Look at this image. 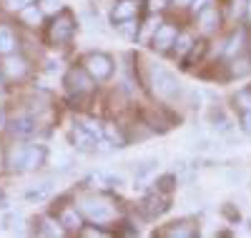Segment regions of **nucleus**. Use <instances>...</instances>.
<instances>
[{
    "instance_id": "nucleus-5",
    "label": "nucleus",
    "mask_w": 251,
    "mask_h": 238,
    "mask_svg": "<svg viewBox=\"0 0 251 238\" xmlns=\"http://www.w3.org/2000/svg\"><path fill=\"white\" fill-rule=\"evenodd\" d=\"M66 85H68V93L83 95V93H88L93 88V78L83 68H71L68 75H66Z\"/></svg>"
},
{
    "instance_id": "nucleus-26",
    "label": "nucleus",
    "mask_w": 251,
    "mask_h": 238,
    "mask_svg": "<svg viewBox=\"0 0 251 238\" xmlns=\"http://www.w3.org/2000/svg\"><path fill=\"white\" fill-rule=\"evenodd\" d=\"M236 103L244 108V111H251V91H239L236 93Z\"/></svg>"
},
{
    "instance_id": "nucleus-16",
    "label": "nucleus",
    "mask_w": 251,
    "mask_h": 238,
    "mask_svg": "<svg viewBox=\"0 0 251 238\" xmlns=\"http://www.w3.org/2000/svg\"><path fill=\"white\" fill-rule=\"evenodd\" d=\"M15 46H18L15 33L3 25V28H0V55H10V53L15 50Z\"/></svg>"
},
{
    "instance_id": "nucleus-20",
    "label": "nucleus",
    "mask_w": 251,
    "mask_h": 238,
    "mask_svg": "<svg viewBox=\"0 0 251 238\" xmlns=\"http://www.w3.org/2000/svg\"><path fill=\"white\" fill-rule=\"evenodd\" d=\"M199 23H201V28L208 33V30H214L216 25H219V13H216V8H206V10H201L199 13Z\"/></svg>"
},
{
    "instance_id": "nucleus-1",
    "label": "nucleus",
    "mask_w": 251,
    "mask_h": 238,
    "mask_svg": "<svg viewBox=\"0 0 251 238\" xmlns=\"http://www.w3.org/2000/svg\"><path fill=\"white\" fill-rule=\"evenodd\" d=\"M153 91H156L158 98L169 100V103L181 100L186 95V88L181 85V80L166 68H153Z\"/></svg>"
},
{
    "instance_id": "nucleus-12",
    "label": "nucleus",
    "mask_w": 251,
    "mask_h": 238,
    "mask_svg": "<svg viewBox=\"0 0 251 238\" xmlns=\"http://www.w3.org/2000/svg\"><path fill=\"white\" fill-rule=\"evenodd\" d=\"M58 221H60V226L66 228V231H80V226H83V218H80V213H78L75 208H71V206L60 211Z\"/></svg>"
},
{
    "instance_id": "nucleus-2",
    "label": "nucleus",
    "mask_w": 251,
    "mask_h": 238,
    "mask_svg": "<svg viewBox=\"0 0 251 238\" xmlns=\"http://www.w3.org/2000/svg\"><path fill=\"white\" fill-rule=\"evenodd\" d=\"M113 68H116V66H113V58L106 55V53H100V50L88 53L86 60H83V71H86V73L93 78V83L108 80V78L113 75Z\"/></svg>"
},
{
    "instance_id": "nucleus-7",
    "label": "nucleus",
    "mask_w": 251,
    "mask_h": 238,
    "mask_svg": "<svg viewBox=\"0 0 251 238\" xmlns=\"http://www.w3.org/2000/svg\"><path fill=\"white\" fill-rule=\"evenodd\" d=\"M46 158H48V150H46V145H38V143H33V145H25L23 170H38L40 166L46 163Z\"/></svg>"
},
{
    "instance_id": "nucleus-35",
    "label": "nucleus",
    "mask_w": 251,
    "mask_h": 238,
    "mask_svg": "<svg viewBox=\"0 0 251 238\" xmlns=\"http://www.w3.org/2000/svg\"><path fill=\"white\" fill-rule=\"evenodd\" d=\"M83 236H108L106 231H100V228H80Z\"/></svg>"
},
{
    "instance_id": "nucleus-33",
    "label": "nucleus",
    "mask_w": 251,
    "mask_h": 238,
    "mask_svg": "<svg viewBox=\"0 0 251 238\" xmlns=\"http://www.w3.org/2000/svg\"><path fill=\"white\" fill-rule=\"evenodd\" d=\"M18 223H23V213H10L5 218V228H15Z\"/></svg>"
},
{
    "instance_id": "nucleus-24",
    "label": "nucleus",
    "mask_w": 251,
    "mask_h": 238,
    "mask_svg": "<svg viewBox=\"0 0 251 238\" xmlns=\"http://www.w3.org/2000/svg\"><path fill=\"white\" fill-rule=\"evenodd\" d=\"M174 186H176V176H174V173H169V176H161V178L156 181V190H158V193H171Z\"/></svg>"
},
{
    "instance_id": "nucleus-11",
    "label": "nucleus",
    "mask_w": 251,
    "mask_h": 238,
    "mask_svg": "<svg viewBox=\"0 0 251 238\" xmlns=\"http://www.w3.org/2000/svg\"><path fill=\"white\" fill-rule=\"evenodd\" d=\"M10 131H13L15 136H30V133L35 131V118H33L30 113L15 116V118L10 120Z\"/></svg>"
},
{
    "instance_id": "nucleus-39",
    "label": "nucleus",
    "mask_w": 251,
    "mask_h": 238,
    "mask_svg": "<svg viewBox=\"0 0 251 238\" xmlns=\"http://www.w3.org/2000/svg\"><path fill=\"white\" fill-rule=\"evenodd\" d=\"M244 3H246V0H236V5H234V13H236V15L244 13Z\"/></svg>"
},
{
    "instance_id": "nucleus-42",
    "label": "nucleus",
    "mask_w": 251,
    "mask_h": 238,
    "mask_svg": "<svg viewBox=\"0 0 251 238\" xmlns=\"http://www.w3.org/2000/svg\"><path fill=\"white\" fill-rule=\"evenodd\" d=\"M194 0H176V5H191Z\"/></svg>"
},
{
    "instance_id": "nucleus-22",
    "label": "nucleus",
    "mask_w": 251,
    "mask_h": 238,
    "mask_svg": "<svg viewBox=\"0 0 251 238\" xmlns=\"http://www.w3.org/2000/svg\"><path fill=\"white\" fill-rule=\"evenodd\" d=\"M156 168H158V161H156V158H149V161L138 163V166H136V181H143L146 176L156 173Z\"/></svg>"
},
{
    "instance_id": "nucleus-28",
    "label": "nucleus",
    "mask_w": 251,
    "mask_h": 238,
    "mask_svg": "<svg viewBox=\"0 0 251 238\" xmlns=\"http://www.w3.org/2000/svg\"><path fill=\"white\" fill-rule=\"evenodd\" d=\"M35 0H5V5L10 8V10H23L25 5H33Z\"/></svg>"
},
{
    "instance_id": "nucleus-41",
    "label": "nucleus",
    "mask_w": 251,
    "mask_h": 238,
    "mask_svg": "<svg viewBox=\"0 0 251 238\" xmlns=\"http://www.w3.org/2000/svg\"><path fill=\"white\" fill-rule=\"evenodd\" d=\"M60 66H58V60H48V71L53 73V71H58Z\"/></svg>"
},
{
    "instance_id": "nucleus-6",
    "label": "nucleus",
    "mask_w": 251,
    "mask_h": 238,
    "mask_svg": "<svg viewBox=\"0 0 251 238\" xmlns=\"http://www.w3.org/2000/svg\"><path fill=\"white\" fill-rule=\"evenodd\" d=\"M176 35H178V30H176L174 25H158V28H156V33L151 35V48H153V50H158V53L169 50V48L174 46Z\"/></svg>"
},
{
    "instance_id": "nucleus-38",
    "label": "nucleus",
    "mask_w": 251,
    "mask_h": 238,
    "mask_svg": "<svg viewBox=\"0 0 251 238\" xmlns=\"http://www.w3.org/2000/svg\"><path fill=\"white\" fill-rule=\"evenodd\" d=\"M226 181H228V183H241L244 176H241V173H226Z\"/></svg>"
},
{
    "instance_id": "nucleus-31",
    "label": "nucleus",
    "mask_w": 251,
    "mask_h": 238,
    "mask_svg": "<svg viewBox=\"0 0 251 238\" xmlns=\"http://www.w3.org/2000/svg\"><path fill=\"white\" fill-rule=\"evenodd\" d=\"M214 143L211 141H208V138H199V141H194V150H196V153H203V150H208V148H211Z\"/></svg>"
},
{
    "instance_id": "nucleus-9",
    "label": "nucleus",
    "mask_w": 251,
    "mask_h": 238,
    "mask_svg": "<svg viewBox=\"0 0 251 238\" xmlns=\"http://www.w3.org/2000/svg\"><path fill=\"white\" fill-rule=\"evenodd\" d=\"M138 10H141L138 0H118L116 8H113V13H111V18H113V23H121V20L136 18V15H138Z\"/></svg>"
},
{
    "instance_id": "nucleus-27",
    "label": "nucleus",
    "mask_w": 251,
    "mask_h": 238,
    "mask_svg": "<svg viewBox=\"0 0 251 238\" xmlns=\"http://www.w3.org/2000/svg\"><path fill=\"white\" fill-rule=\"evenodd\" d=\"M158 25H161V23H158L156 18H151V20H146V30H143V33H138V38H149V35H153Z\"/></svg>"
},
{
    "instance_id": "nucleus-30",
    "label": "nucleus",
    "mask_w": 251,
    "mask_h": 238,
    "mask_svg": "<svg viewBox=\"0 0 251 238\" xmlns=\"http://www.w3.org/2000/svg\"><path fill=\"white\" fill-rule=\"evenodd\" d=\"M40 10H43V13H58L60 10V0H43Z\"/></svg>"
},
{
    "instance_id": "nucleus-21",
    "label": "nucleus",
    "mask_w": 251,
    "mask_h": 238,
    "mask_svg": "<svg viewBox=\"0 0 251 238\" xmlns=\"http://www.w3.org/2000/svg\"><path fill=\"white\" fill-rule=\"evenodd\" d=\"M116 30L123 35V38H138V23H136V18H128V20H121V23H116Z\"/></svg>"
},
{
    "instance_id": "nucleus-19",
    "label": "nucleus",
    "mask_w": 251,
    "mask_h": 238,
    "mask_svg": "<svg viewBox=\"0 0 251 238\" xmlns=\"http://www.w3.org/2000/svg\"><path fill=\"white\" fill-rule=\"evenodd\" d=\"M23 158H25V145H15V148L8 150L5 163H8L10 170H23Z\"/></svg>"
},
{
    "instance_id": "nucleus-14",
    "label": "nucleus",
    "mask_w": 251,
    "mask_h": 238,
    "mask_svg": "<svg viewBox=\"0 0 251 238\" xmlns=\"http://www.w3.org/2000/svg\"><path fill=\"white\" fill-rule=\"evenodd\" d=\"M66 228L60 226L58 218H40L38 221V236H63Z\"/></svg>"
},
{
    "instance_id": "nucleus-17",
    "label": "nucleus",
    "mask_w": 251,
    "mask_h": 238,
    "mask_svg": "<svg viewBox=\"0 0 251 238\" xmlns=\"http://www.w3.org/2000/svg\"><path fill=\"white\" fill-rule=\"evenodd\" d=\"M53 181H46V183H40V186H35V188H30V190H25V201H46L50 193H53Z\"/></svg>"
},
{
    "instance_id": "nucleus-13",
    "label": "nucleus",
    "mask_w": 251,
    "mask_h": 238,
    "mask_svg": "<svg viewBox=\"0 0 251 238\" xmlns=\"http://www.w3.org/2000/svg\"><path fill=\"white\" fill-rule=\"evenodd\" d=\"M3 71H5V75L10 78V80H20L25 73H28V66H25V60L23 58H8L5 60V66H3Z\"/></svg>"
},
{
    "instance_id": "nucleus-4",
    "label": "nucleus",
    "mask_w": 251,
    "mask_h": 238,
    "mask_svg": "<svg viewBox=\"0 0 251 238\" xmlns=\"http://www.w3.org/2000/svg\"><path fill=\"white\" fill-rule=\"evenodd\" d=\"M80 211L86 213L93 223H108L113 218V208L106 201H100V198H83L80 201Z\"/></svg>"
},
{
    "instance_id": "nucleus-18",
    "label": "nucleus",
    "mask_w": 251,
    "mask_h": 238,
    "mask_svg": "<svg viewBox=\"0 0 251 238\" xmlns=\"http://www.w3.org/2000/svg\"><path fill=\"white\" fill-rule=\"evenodd\" d=\"M103 141L113 143L116 148H123V145H126V136L121 133V128L113 125V123H106V125H103Z\"/></svg>"
},
{
    "instance_id": "nucleus-25",
    "label": "nucleus",
    "mask_w": 251,
    "mask_h": 238,
    "mask_svg": "<svg viewBox=\"0 0 251 238\" xmlns=\"http://www.w3.org/2000/svg\"><path fill=\"white\" fill-rule=\"evenodd\" d=\"M231 71H234V75H246L251 71V60H244V58L241 60H234V68Z\"/></svg>"
},
{
    "instance_id": "nucleus-8",
    "label": "nucleus",
    "mask_w": 251,
    "mask_h": 238,
    "mask_svg": "<svg viewBox=\"0 0 251 238\" xmlns=\"http://www.w3.org/2000/svg\"><path fill=\"white\" fill-rule=\"evenodd\" d=\"M71 141H73V145L80 148V150H93L96 143H98V138H96L93 133H88L86 128H80L78 123L71 128Z\"/></svg>"
},
{
    "instance_id": "nucleus-10",
    "label": "nucleus",
    "mask_w": 251,
    "mask_h": 238,
    "mask_svg": "<svg viewBox=\"0 0 251 238\" xmlns=\"http://www.w3.org/2000/svg\"><path fill=\"white\" fill-rule=\"evenodd\" d=\"M166 208H169V201L161 198V196H149V198H143L141 203V211L146 218H156V215H161Z\"/></svg>"
},
{
    "instance_id": "nucleus-40",
    "label": "nucleus",
    "mask_w": 251,
    "mask_h": 238,
    "mask_svg": "<svg viewBox=\"0 0 251 238\" xmlns=\"http://www.w3.org/2000/svg\"><path fill=\"white\" fill-rule=\"evenodd\" d=\"M5 111H3V105H0V131H3V128H5Z\"/></svg>"
},
{
    "instance_id": "nucleus-3",
    "label": "nucleus",
    "mask_w": 251,
    "mask_h": 238,
    "mask_svg": "<svg viewBox=\"0 0 251 238\" xmlns=\"http://www.w3.org/2000/svg\"><path fill=\"white\" fill-rule=\"evenodd\" d=\"M75 33V18L71 10H58L55 18H53V23H50V30H48V38L53 46H63V43H68Z\"/></svg>"
},
{
    "instance_id": "nucleus-43",
    "label": "nucleus",
    "mask_w": 251,
    "mask_h": 238,
    "mask_svg": "<svg viewBox=\"0 0 251 238\" xmlns=\"http://www.w3.org/2000/svg\"><path fill=\"white\" fill-rule=\"evenodd\" d=\"M249 18H251V3H249Z\"/></svg>"
},
{
    "instance_id": "nucleus-32",
    "label": "nucleus",
    "mask_w": 251,
    "mask_h": 238,
    "mask_svg": "<svg viewBox=\"0 0 251 238\" xmlns=\"http://www.w3.org/2000/svg\"><path fill=\"white\" fill-rule=\"evenodd\" d=\"M169 236H178V238H191V236H196V231H194V228H171V231H169Z\"/></svg>"
},
{
    "instance_id": "nucleus-29",
    "label": "nucleus",
    "mask_w": 251,
    "mask_h": 238,
    "mask_svg": "<svg viewBox=\"0 0 251 238\" xmlns=\"http://www.w3.org/2000/svg\"><path fill=\"white\" fill-rule=\"evenodd\" d=\"M241 40H244V33H236L231 40H228V48H226V53H236V50L241 48Z\"/></svg>"
},
{
    "instance_id": "nucleus-37",
    "label": "nucleus",
    "mask_w": 251,
    "mask_h": 238,
    "mask_svg": "<svg viewBox=\"0 0 251 238\" xmlns=\"http://www.w3.org/2000/svg\"><path fill=\"white\" fill-rule=\"evenodd\" d=\"M171 0H151V10H163Z\"/></svg>"
},
{
    "instance_id": "nucleus-36",
    "label": "nucleus",
    "mask_w": 251,
    "mask_h": 238,
    "mask_svg": "<svg viewBox=\"0 0 251 238\" xmlns=\"http://www.w3.org/2000/svg\"><path fill=\"white\" fill-rule=\"evenodd\" d=\"M241 125H244V131H246V133H251V111H246V113H244Z\"/></svg>"
},
{
    "instance_id": "nucleus-15",
    "label": "nucleus",
    "mask_w": 251,
    "mask_h": 238,
    "mask_svg": "<svg viewBox=\"0 0 251 238\" xmlns=\"http://www.w3.org/2000/svg\"><path fill=\"white\" fill-rule=\"evenodd\" d=\"M18 13H20V20H23L25 25H30V28L40 25V20H43V10H40L35 3L33 5H25L23 10H18Z\"/></svg>"
},
{
    "instance_id": "nucleus-23",
    "label": "nucleus",
    "mask_w": 251,
    "mask_h": 238,
    "mask_svg": "<svg viewBox=\"0 0 251 238\" xmlns=\"http://www.w3.org/2000/svg\"><path fill=\"white\" fill-rule=\"evenodd\" d=\"M191 46H194V38L188 35V33H181V35H176V40H174V48H176L178 55H186L188 50H191Z\"/></svg>"
},
{
    "instance_id": "nucleus-34",
    "label": "nucleus",
    "mask_w": 251,
    "mask_h": 238,
    "mask_svg": "<svg viewBox=\"0 0 251 238\" xmlns=\"http://www.w3.org/2000/svg\"><path fill=\"white\" fill-rule=\"evenodd\" d=\"M208 5H211V0H194V3H191L194 13H201V10H206Z\"/></svg>"
}]
</instances>
